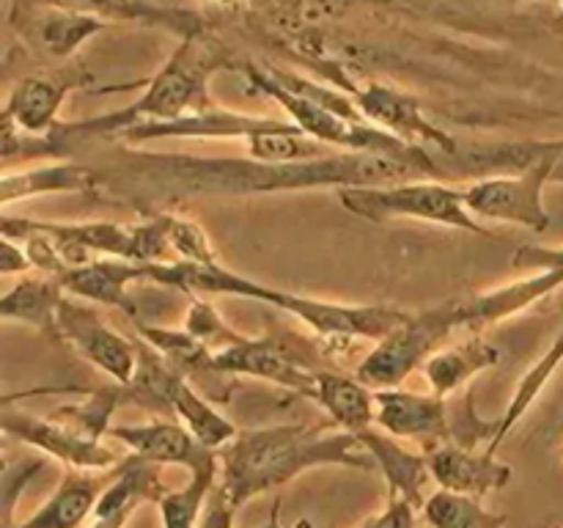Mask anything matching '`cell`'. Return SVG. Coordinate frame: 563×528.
<instances>
[{
  "label": "cell",
  "instance_id": "6da1fadb",
  "mask_svg": "<svg viewBox=\"0 0 563 528\" xmlns=\"http://www.w3.org/2000/svg\"><path fill=\"white\" fill-rule=\"evenodd\" d=\"M99 174L97 196L121 198L137 209L187 201L203 196H262V193L317 190V187H372L401 182L460 179L456 154L434 157L429 148L416 154L333 152L297 163H262L253 157H190L154 154L119 146L104 163H93Z\"/></svg>",
  "mask_w": 563,
  "mask_h": 528
},
{
  "label": "cell",
  "instance_id": "7a4b0ae2",
  "mask_svg": "<svg viewBox=\"0 0 563 528\" xmlns=\"http://www.w3.org/2000/svg\"><path fill=\"white\" fill-rule=\"evenodd\" d=\"M229 53L207 31L179 38L157 75L146 80L141 97L113 113L82 121H58L44 138L3 135V157L11 154H69L91 143H113L121 132L141 124H174L187 116L214 108L209 80L214 72L229 69Z\"/></svg>",
  "mask_w": 563,
  "mask_h": 528
},
{
  "label": "cell",
  "instance_id": "3957f363",
  "mask_svg": "<svg viewBox=\"0 0 563 528\" xmlns=\"http://www.w3.org/2000/svg\"><path fill=\"white\" fill-rule=\"evenodd\" d=\"M220 487L240 509L256 495L289 484L300 473L322 465L374 471V460L363 449L361 438L344 429L308 424H278V427L240 429L229 446L218 451Z\"/></svg>",
  "mask_w": 563,
  "mask_h": 528
},
{
  "label": "cell",
  "instance_id": "277c9868",
  "mask_svg": "<svg viewBox=\"0 0 563 528\" xmlns=\"http://www.w3.org/2000/svg\"><path fill=\"white\" fill-rule=\"evenodd\" d=\"M148 280L168 289H179L185 295H231L247 297V300L267 302V306L284 308L286 314L306 322L317 333L328 339H368L383 341L394 333L399 324L410 319V311L394 306H350V302L317 300V297L295 295V292L275 289V286L258 284L247 275L234 273L225 264H148Z\"/></svg>",
  "mask_w": 563,
  "mask_h": 528
},
{
  "label": "cell",
  "instance_id": "5b68a950",
  "mask_svg": "<svg viewBox=\"0 0 563 528\" xmlns=\"http://www.w3.org/2000/svg\"><path fill=\"white\" fill-rule=\"evenodd\" d=\"M245 77L256 91H262L264 97H269L275 105L284 108V113L289 116V124H295L297 130L306 132L313 141L324 143V146L341 148V152L396 154V157H405V154H416L418 148H427L410 146V143L399 141L396 135L368 124V121L350 119V116L339 113V110H333L330 105L284 86V82H278L269 75L267 66L247 64Z\"/></svg>",
  "mask_w": 563,
  "mask_h": 528
},
{
  "label": "cell",
  "instance_id": "8992f818",
  "mask_svg": "<svg viewBox=\"0 0 563 528\" xmlns=\"http://www.w3.org/2000/svg\"><path fill=\"white\" fill-rule=\"evenodd\" d=\"M339 198L346 212L374 220V223H385V220L394 218H416L495 240L493 231L478 223L471 209L465 207L462 190H454L443 182L344 187V190H339Z\"/></svg>",
  "mask_w": 563,
  "mask_h": 528
},
{
  "label": "cell",
  "instance_id": "52a82bcc",
  "mask_svg": "<svg viewBox=\"0 0 563 528\" xmlns=\"http://www.w3.org/2000/svg\"><path fill=\"white\" fill-rule=\"evenodd\" d=\"M214 369L223 377H247L267 380L286 391L311 399L313 385L319 372L333 369L328 358L297 333H267V336H245L240 344H231L225 350L214 352Z\"/></svg>",
  "mask_w": 563,
  "mask_h": 528
},
{
  "label": "cell",
  "instance_id": "ba28073f",
  "mask_svg": "<svg viewBox=\"0 0 563 528\" xmlns=\"http://www.w3.org/2000/svg\"><path fill=\"white\" fill-rule=\"evenodd\" d=\"M456 330L460 328H456L454 297L410 314L405 324H399L394 333L377 341V346L357 363L355 377L372 391L399 388L416 369H423V363L434 352H440V346Z\"/></svg>",
  "mask_w": 563,
  "mask_h": 528
},
{
  "label": "cell",
  "instance_id": "9c48e42d",
  "mask_svg": "<svg viewBox=\"0 0 563 528\" xmlns=\"http://www.w3.org/2000/svg\"><path fill=\"white\" fill-rule=\"evenodd\" d=\"M563 154H550L539 163L528 165L526 170L504 176H489V179H476L462 190L465 207L478 218L489 220H509V223L526 226L531 231L550 229V212L544 207V187L553 182Z\"/></svg>",
  "mask_w": 563,
  "mask_h": 528
},
{
  "label": "cell",
  "instance_id": "30bf717a",
  "mask_svg": "<svg viewBox=\"0 0 563 528\" xmlns=\"http://www.w3.org/2000/svg\"><path fill=\"white\" fill-rule=\"evenodd\" d=\"M333 80L335 86L344 88V94H350L355 108L361 110L368 124L390 132L399 141L410 143V146H434L443 154H456L462 148V143L454 135H449L443 127H438L423 113L421 102L412 94L377 80L357 86L341 72H335Z\"/></svg>",
  "mask_w": 563,
  "mask_h": 528
},
{
  "label": "cell",
  "instance_id": "8fae6325",
  "mask_svg": "<svg viewBox=\"0 0 563 528\" xmlns=\"http://www.w3.org/2000/svg\"><path fill=\"white\" fill-rule=\"evenodd\" d=\"M0 424H3V432L9 438L22 440V443L55 457L75 471H113L115 465H121V457L113 449H108L102 438H93V435L60 421L53 413L47 418H36L22 410H11V405H3Z\"/></svg>",
  "mask_w": 563,
  "mask_h": 528
},
{
  "label": "cell",
  "instance_id": "7c38bea8",
  "mask_svg": "<svg viewBox=\"0 0 563 528\" xmlns=\"http://www.w3.org/2000/svg\"><path fill=\"white\" fill-rule=\"evenodd\" d=\"M11 28L33 55L47 61H66L97 33L108 31L110 22L60 6L36 0H11Z\"/></svg>",
  "mask_w": 563,
  "mask_h": 528
},
{
  "label": "cell",
  "instance_id": "4fadbf2b",
  "mask_svg": "<svg viewBox=\"0 0 563 528\" xmlns=\"http://www.w3.org/2000/svg\"><path fill=\"white\" fill-rule=\"evenodd\" d=\"M58 328L60 341L80 352L99 372L110 374L119 385L130 383L137 366V341L104 324L91 302L66 295L58 308Z\"/></svg>",
  "mask_w": 563,
  "mask_h": 528
},
{
  "label": "cell",
  "instance_id": "5bb4252c",
  "mask_svg": "<svg viewBox=\"0 0 563 528\" xmlns=\"http://www.w3.org/2000/svg\"><path fill=\"white\" fill-rule=\"evenodd\" d=\"M91 82V72L71 69L58 75H27L11 88L3 108V135L44 138L58 124V110L75 88Z\"/></svg>",
  "mask_w": 563,
  "mask_h": 528
},
{
  "label": "cell",
  "instance_id": "9a60e30c",
  "mask_svg": "<svg viewBox=\"0 0 563 528\" xmlns=\"http://www.w3.org/2000/svg\"><path fill=\"white\" fill-rule=\"evenodd\" d=\"M374 407H377L374 424L394 438L421 440L423 449L451 440L449 399H443V396L383 388L374 391Z\"/></svg>",
  "mask_w": 563,
  "mask_h": 528
},
{
  "label": "cell",
  "instance_id": "2e32d148",
  "mask_svg": "<svg viewBox=\"0 0 563 528\" xmlns=\"http://www.w3.org/2000/svg\"><path fill=\"white\" fill-rule=\"evenodd\" d=\"M559 286H563V270H542V273H531L526 278L515 280V284L484 292V295L454 297L456 328L473 330V333L493 328V324L537 306L539 300L553 295Z\"/></svg>",
  "mask_w": 563,
  "mask_h": 528
},
{
  "label": "cell",
  "instance_id": "e0dca14e",
  "mask_svg": "<svg viewBox=\"0 0 563 528\" xmlns=\"http://www.w3.org/2000/svg\"><path fill=\"white\" fill-rule=\"evenodd\" d=\"M58 280L66 295L77 297V300L121 308L132 319H137V302L132 300L130 286L148 280V264L115 256H97L88 264L66 270L64 275H58Z\"/></svg>",
  "mask_w": 563,
  "mask_h": 528
},
{
  "label": "cell",
  "instance_id": "ac0fdd59",
  "mask_svg": "<svg viewBox=\"0 0 563 528\" xmlns=\"http://www.w3.org/2000/svg\"><path fill=\"white\" fill-rule=\"evenodd\" d=\"M423 457H427L429 473L440 484V490H451V493L482 498V495L506 487L511 479V468L506 462H498L487 451L476 454L456 443L429 446L423 449Z\"/></svg>",
  "mask_w": 563,
  "mask_h": 528
},
{
  "label": "cell",
  "instance_id": "d6986e66",
  "mask_svg": "<svg viewBox=\"0 0 563 528\" xmlns=\"http://www.w3.org/2000/svg\"><path fill=\"white\" fill-rule=\"evenodd\" d=\"M108 435L130 446L132 454L154 462V465H181L192 471L201 462H207L209 457L218 454V451L198 443L185 424L170 421V418L132 424V427H110Z\"/></svg>",
  "mask_w": 563,
  "mask_h": 528
},
{
  "label": "cell",
  "instance_id": "ffe728a7",
  "mask_svg": "<svg viewBox=\"0 0 563 528\" xmlns=\"http://www.w3.org/2000/svg\"><path fill=\"white\" fill-rule=\"evenodd\" d=\"M36 3L60 6V9L99 16V20L110 22V25L126 22V25L159 28V31L176 33L179 38L207 31L201 16L192 14V11L154 3V0H36Z\"/></svg>",
  "mask_w": 563,
  "mask_h": 528
},
{
  "label": "cell",
  "instance_id": "44dd1931",
  "mask_svg": "<svg viewBox=\"0 0 563 528\" xmlns=\"http://www.w3.org/2000/svg\"><path fill=\"white\" fill-rule=\"evenodd\" d=\"M110 482H113V471L93 476V473L69 468L60 479L58 490L25 522L11 528H80L82 522L91 520Z\"/></svg>",
  "mask_w": 563,
  "mask_h": 528
},
{
  "label": "cell",
  "instance_id": "7402d4cb",
  "mask_svg": "<svg viewBox=\"0 0 563 528\" xmlns=\"http://www.w3.org/2000/svg\"><path fill=\"white\" fill-rule=\"evenodd\" d=\"M357 438H361L363 449L372 454L374 465H377V471L388 482L390 495H399V498L410 501L418 512H423V504H427L423 487L432 479L427 457L407 451L394 435L379 432V429H366Z\"/></svg>",
  "mask_w": 563,
  "mask_h": 528
},
{
  "label": "cell",
  "instance_id": "603a6c76",
  "mask_svg": "<svg viewBox=\"0 0 563 528\" xmlns=\"http://www.w3.org/2000/svg\"><path fill=\"white\" fill-rule=\"evenodd\" d=\"M99 174L93 165L75 163H47L36 168L14 170L0 179V204L9 207L14 201H25L31 196H53V193H91L97 196Z\"/></svg>",
  "mask_w": 563,
  "mask_h": 528
},
{
  "label": "cell",
  "instance_id": "cb8c5ba5",
  "mask_svg": "<svg viewBox=\"0 0 563 528\" xmlns=\"http://www.w3.org/2000/svg\"><path fill=\"white\" fill-rule=\"evenodd\" d=\"M66 292L53 275H31L20 278L0 300V317L5 322H22L36 328L49 341H60L58 308Z\"/></svg>",
  "mask_w": 563,
  "mask_h": 528
},
{
  "label": "cell",
  "instance_id": "d4e9b609",
  "mask_svg": "<svg viewBox=\"0 0 563 528\" xmlns=\"http://www.w3.org/2000/svg\"><path fill=\"white\" fill-rule=\"evenodd\" d=\"M311 402H317L333 418L335 427L352 435L372 429L374 418H377L374 391L366 383H361L355 374H341L335 369L319 372Z\"/></svg>",
  "mask_w": 563,
  "mask_h": 528
},
{
  "label": "cell",
  "instance_id": "484cf974",
  "mask_svg": "<svg viewBox=\"0 0 563 528\" xmlns=\"http://www.w3.org/2000/svg\"><path fill=\"white\" fill-rule=\"evenodd\" d=\"M500 358H504V352H500L498 346L484 341L482 336H471V339L462 341L460 346L434 352V355L423 363V374H427L429 385H432V394L449 399V394H454L462 385L471 383L476 374L498 366Z\"/></svg>",
  "mask_w": 563,
  "mask_h": 528
},
{
  "label": "cell",
  "instance_id": "4316f807",
  "mask_svg": "<svg viewBox=\"0 0 563 528\" xmlns=\"http://www.w3.org/2000/svg\"><path fill=\"white\" fill-rule=\"evenodd\" d=\"M174 421H181L192 432V438L207 449L220 451L240 435L234 421L223 416L190 380L179 385L174 399Z\"/></svg>",
  "mask_w": 563,
  "mask_h": 528
},
{
  "label": "cell",
  "instance_id": "83f0119b",
  "mask_svg": "<svg viewBox=\"0 0 563 528\" xmlns=\"http://www.w3.org/2000/svg\"><path fill=\"white\" fill-rule=\"evenodd\" d=\"M561 363H563V324H561L559 336L553 339V344L548 346V352H544V355L539 358L531 369H528V374L520 380V385H517L509 407H506L504 416L498 418V432H495V440L487 446V449H484L487 454L495 457V451L504 446V440L509 438L511 429H515L517 424L522 421V416L531 410V405L539 399V394H542L544 385L550 383V377H553L555 369H559Z\"/></svg>",
  "mask_w": 563,
  "mask_h": 528
},
{
  "label": "cell",
  "instance_id": "f1b7e54d",
  "mask_svg": "<svg viewBox=\"0 0 563 528\" xmlns=\"http://www.w3.org/2000/svg\"><path fill=\"white\" fill-rule=\"evenodd\" d=\"M220 476V457H209L198 468L190 471V482L179 490H168L163 498L157 501L159 515H163V528H198L201 520L203 504H207L209 493L218 484Z\"/></svg>",
  "mask_w": 563,
  "mask_h": 528
},
{
  "label": "cell",
  "instance_id": "f546056e",
  "mask_svg": "<svg viewBox=\"0 0 563 528\" xmlns=\"http://www.w3.org/2000/svg\"><path fill=\"white\" fill-rule=\"evenodd\" d=\"M423 520L432 528H506V517L487 512L478 498L438 490L423 504Z\"/></svg>",
  "mask_w": 563,
  "mask_h": 528
},
{
  "label": "cell",
  "instance_id": "4dcf8cb0",
  "mask_svg": "<svg viewBox=\"0 0 563 528\" xmlns=\"http://www.w3.org/2000/svg\"><path fill=\"white\" fill-rule=\"evenodd\" d=\"M165 215V226H168V240L174 248L176 258L179 262H192V264H218V253H214L212 240L207 237V231L201 229L192 220L179 218V215Z\"/></svg>",
  "mask_w": 563,
  "mask_h": 528
},
{
  "label": "cell",
  "instance_id": "1f68e13d",
  "mask_svg": "<svg viewBox=\"0 0 563 528\" xmlns=\"http://www.w3.org/2000/svg\"><path fill=\"white\" fill-rule=\"evenodd\" d=\"M185 330L190 336H196V339L201 341V344H207L212 352L225 350V346L231 344H240V341L245 339L240 330L225 324L223 319H220V314L214 311L207 300H201V297H192V306L185 319Z\"/></svg>",
  "mask_w": 563,
  "mask_h": 528
},
{
  "label": "cell",
  "instance_id": "d6a6232c",
  "mask_svg": "<svg viewBox=\"0 0 563 528\" xmlns=\"http://www.w3.org/2000/svg\"><path fill=\"white\" fill-rule=\"evenodd\" d=\"M357 0H289V31H317L341 20Z\"/></svg>",
  "mask_w": 563,
  "mask_h": 528
},
{
  "label": "cell",
  "instance_id": "836d02e7",
  "mask_svg": "<svg viewBox=\"0 0 563 528\" xmlns=\"http://www.w3.org/2000/svg\"><path fill=\"white\" fill-rule=\"evenodd\" d=\"M515 270H531V273H542V270H563V248H544V245H522L517 248L511 256Z\"/></svg>",
  "mask_w": 563,
  "mask_h": 528
},
{
  "label": "cell",
  "instance_id": "e575fe53",
  "mask_svg": "<svg viewBox=\"0 0 563 528\" xmlns=\"http://www.w3.org/2000/svg\"><path fill=\"white\" fill-rule=\"evenodd\" d=\"M234 515L236 506L231 504V498L225 495V490L220 487L218 482L212 487V493H209L207 504H203L198 528H234Z\"/></svg>",
  "mask_w": 563,
  "mask_h": 528
},
{
  "label": "cell",
  "instance_id": "d590c367",
  "mask_svg": "<svg viewBox=\"0 0 563 528\" xmlns=\"http://www.w3.org/2000/svg\"><path fill=\"white\" fill-rule=\"evenodd\" d=\"M416 506L399 495H388V506L363 528H416Z\"/></svg>",
  "mask_w": 563,
  "mask_h": 528
},
{
  "label": "cell",
  "instance_id": "8d00e7d4",
  "mask_svg": "<svg viewBox=\"0 0 563 528\" xmlns=\"http://www.w3.org/2000/svg\"><path fill=\"white\" fill-rule=\"evenodd\" d=\"M31 258H27L25 248L16 245L14 240H5L0 242V273L3 275H14V273H25V270H31Z\"/></svg>",
  "mask_w": 563,
  "mask_h": 528
},
{
  "label": "cell",
  "instance_id": "74e56055",
  "mask_svg": "<svg viewBox=\"0 0 563 528\" xmlns=\"http://www.w3.org/2000/svg\"><path fill=\"white\" fill-rule=\"evenodd\" d=\"M262 528H280V501H275L273 509H269L267 522H264Z\"/></svg>",
  "mask_w": 563,
  "mask_h": 528
},
{
  "label": "cell",
  "instance_id": "f35d334b",
  "mask_svg": "<svg viewBox=\"0 0 563 528\" xmlns=\"http://www.w3.org/2000/svg\"><path fill=\"white\" fill-rule=\"evenodd\" d=\"M212 3H223V6H236V3H242V0H212Z\"/></svg>",
  "mask_w": 563,
  "mask_h": 528
},
{
  "label": "cell",
  "instance_id": "ab89813d",
  "mask_svg": "<svg viewBox=\"0 0 563 528\" xmlns=\"http://www.w3.org/2000/svg\"><path fill=\"white\" fill-rule=\"evenodd\" d=\"M295 528H313V522L311 520H300Z\"/></svg>",
  "mask_w": 563,
  "mask_h": 528
},
{
  "label": "cell",
  "instance_id": "60d3db41",
  "mask_svg": "<svg viewBox=\"0 0 563 528\" xmlns=\"http://www.w3.org/2000/svg\"><path fill=\"white\" fill-rule=\"evenodd\" d=\"M559 3H561V9H563V0H559Z\"/></svg>",
  "mask_w": 563,
  "mask_h": 528
}]
</instances>
